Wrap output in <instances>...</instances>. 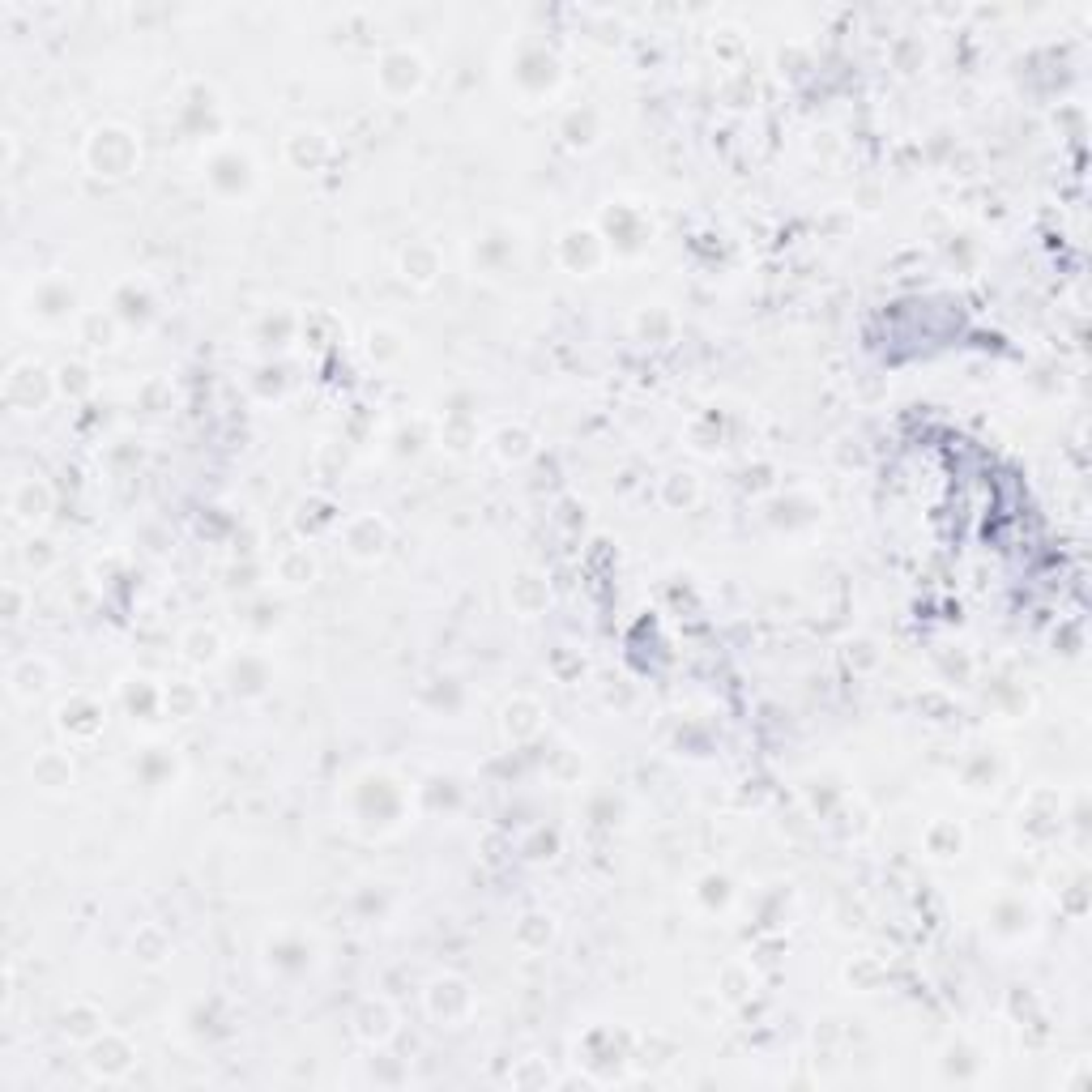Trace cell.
<instances>
[{
	"instance_id": "12",
	"label": "cell",
	"mask_w": 1092,
	"mask_h": 1092,
	"mask_svg": "<svg viewBox=\"0 0 1092 1092\" xmlns=\"http://www.w3.org/2000/svg\"><path fill=\"white\" fill-rule=\"evenodd\" d=\"M64 1033L69 1037H99V1012L94 1008H85V1003H78V1008H69L64 1012Z\"/></svg>"
},
{
	"instance_id": "4",
	"label": "cell",
	"mask_w": 1092,
	"mask_h": 1092,
	"mask_svg": "<svg viewBox=\"0 0 1092 1092\" xmlns=\"http://www.w3.org/2000/svg\"><path fill=\"white\" fill-rule=\"evenodd\" d=\"M51 688V661L48 658H35V653H26V658H17L14 666H9V691L17 695L21 704L39 700L43 691Z\"/></svg>"
},
{
	"instance_id": "14",
	"label": "cell",
	"mask_w": 1092,
	"mask_h": 1092,
	"mask_svg": "<svg viewBox=\"0 0 1092 1092\" xmlns=\"http://www.w3.org/2000/svg\"><path fill=\"white\" fill-rule=\"evenodd\" d=\"M188 658L192 661H213V658H218V636H213V631H192V636H188Z\"/></svg>"
},
{
	"instance_id": "15",
	"label": "cell",
	"mask_w": 1092,
	"mask_h": 1092,
	"mask_svg": "<svg viewBox=\"0 0 1092 1092\" xmlns=\"http://www.w3.org/2000/svg\"><path fill=\"white\" fill-rule=\"evenodd\" d=\"M51 560H56V551H51L48 538H30L26 542V563L35 567V572H43V567H51Z\"/></svg>"
},
{
	"instance_id": "18",
	"label": "cell",
	"mask_w": 1092,
	"mask_h": 1092,
	"mask_svg": "<svg viewBox=\"0 0 1092 1092\" xmlns=\"http://www.w3.org/2000/svg\"><path fill=\"white\" fill-rule=\"evenodd\" d=\"M499 453H504V457H526L530 440L521 432H504V435H499Z\"/></svg>"
},
{
	"instance_id": "10",
	"label": "cell",
	"mask_w": 1092,
	"mask_h": 1092,
	"mask_svg": "<svg viewBox=\"0 0 1092 1092\" xmlns=\"http://www.w3.org/2000/svg\"><path fill=\"white\" fill-rule=\"evenodd\" d=\"M393 1033V1012L384 1003H363L359 1008V1037L363 1042H389Z\"/></svg>"
},
{
	"instance_id": "6",
	"label": "cell",
	"mask_w": 1092,
	"mask_h": 1092,
	"mask_svg": "<svg viewBox=\"0 0 1092 1092\" xmlns=\"http://www.w3.org/2000/svg\"><path fill=\"white\" fill-rule=\"evenodd\" d=\"M30 781H35L39 789H51V794H56V789H64V786H73V764H69V755H60V752L35 755V764H30Z\"/></svg>"
},
{
	"instance_id": "2",
	"label": "cell",
	"mask_w": 1092,
	"mask_h": 1092,
	"mask_svg": "<svg viewBox=\"0 0 1092 1092\" xmlns=\"http://www.w3.org/2000/svg\"><path fill=\"white\" fill-rule=\"evenodd\" d=\"M48 393H51V380H48V371L43 368H35V363H14V368H9V376H5V401L14 405V410H21V414H35L43 401H48Z\"/></svg>"
},
{
	"instance_id": "1",
	"label": "cell",
	"mask_w": 1092,
	"mask_h": 1092,
	"mask_svg": "<svg viewBox=\"0 0 1092 1092\" xmlns=\"http://www.w3.org/2000/svg\"><path fill=\"white\" fill-rule=\"evenodd\" d=\"M85 158H90V167L99 176H128V167L137 158V145L124 128H99L90 137V145H85Z\"/></svg>"
},
{
	"instance_id": "3",
	"label": "cell",
	"mask_w": 1092,
	"mask_h": 1092,
	"mask_svg": "<svg viewBox=\"0 0 1092 1092\" xmlns=\"http://www.w3.org/2000/svg\"><path fill=\"white\" fill-rule=\"evenodd\" d=\"M85 1067H90L99 1079H120L128 1067H133V1045L115 1033L90 1037V1058H85Z\"/></svg>"
},
{
	"instance_id": "5",
	"label": "cell",
	"mask_w": 1092,
	"mask_h": 1092,
	"mask_svg": "<svg viewBox=\"0 0 1092 1092\" xmlns=\"http://www.w3.org/2000/svg\"><path fill=\"white\" fill-rule=\"evenodd\" d=\"M48 508H51V491L43 487L39 478H21V483H14V491H9V512H14V521H21V526L43 521Z\"/></svg>"
},
{
	"instance_id": "11",
	"label": "cell",
	"mask_w": 1092,
	"mask_h": 1092,
	"mask_svg": "<svg viewBox=\"0 0 1092 1092\" xmlns=\"http://www.w3.org/2000/svg\"><path fill=\"white\" fill-rule=\"evenodd\" d=\"M60 725L69 734H94V730H99V709H94L85 695H78L73 704H64V709H60Z\"/></svg>"
},
{
	"instance_id": "19",
	"label": "cell",
	"mask_w": 1092,
	"mask_h": 1092,
	"mask_svg": "<svg viewBox=\"0 0 1092 1092\" xmlns=\"http://www.w3.org/2000/svg\"><path fill=\"white\" fill-rule=\"evenodd\" d=\"M21 606H26V597H21L17 585L5 589V619H21Z\"/></svg>"
},
{
	"instance_id": "13",
	"label": "cell",
	"mask_w": 1092,
	"mask_h": 1092,
	"mask_svg": "<svg viewBox=\"0 0 1092 1092\" xmlns=\"http://www.w3.org/2000/svg\"><path fill=\"white\" fill-rule=\"evenodd\" d=\"M512 597H517L521 610H538L546 602V585L538 581V576H517V585H512Z\"/></svg>"
},
{
	"instance_id": "8",
	"label": "cell",
	"mask_w": 1092,
	"mask_h": 1092,
	"mask_svg": "<svg viewBox=\"0 0 1092 1092\" xmlns=\"http://www.w3.org/2000/svg\"><path fill=\"white\" fill-rule=\"evenodd\" d=\"M346 542H350V551H355V555H363V560H368V555H380L384 551V521H376V517L350 521Z\"/></svg>"
},
{
	"instance_id": "16",
	"label": "cell",
	"mask_w": 1092,
	"mask_h": 1092,
	"mask_svg": "<svg viewBox=\"0 0 1092 1092\" xmlns=\"http://www.w3.org/2000/svg\"><path fill=\"white\" fill-rule=\"evenodd\" d=\"M133 951L142 960H149V965H154V960H163V944H158L154 930H142V939H133Z\"/></svg>"
},
{
	"instance_id": "17",
	"label": "cell",
	"mask_w": 1092,
	"mask_h": 1092,
	"mask_svg": "<svg viewBox=\"0 0 1092 1092\" xmlns=\"http://www.w3.org/2000/svg\"><path fill=\"white\" fill-rule=\"evenodd\" d=\"M60 389L73 393V398L90 389V380H85V368H78V363H73V368H60Z\"/></svg>"
},
{
	"instance_id": "7",
	"label": "cell",
	"mask_w": 1092,
	"mask_h": 1092,
	"mask_svg": "<svg viewBox=\"0 0 1092 1092\" xmlns=\"http://www.w3.org/2000/svg\"><path fill=\"white\" fill-rule=\"evenodd\" d=\"M427 1003H432L435 1015H444V1020H457L462 1012H469V990L462 986V981L444 978V981H435V986H432Z\"/></svg>"
},
{
	"instance_id": "9",
	"label": "cell",
	"mask_w": 1092,
	"mask_h": 1092,
	"mask_svg": "<svg viewBox=\"0 0 1092 1092\" xmlns=\"http://www.w3.org/2000/svg\"><path fill=\"white\" fill-rule=\"evenodd\" d=\"M39 304V316H64L73 312V286L64 282H43L39 291H30V307Z\"/></svg>"
}]
</instances>
